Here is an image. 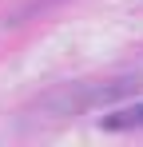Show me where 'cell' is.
<instances>
[{
	"instance_id": "cell-1",
	"label": "cell",
	"mask_w": 143,
	"mask_h": 147,
	"mask_svg": "<svg viewBox=\"0 0 143 147\" xmlns=\"http://www.w3.org/2000/svg\"><path fill=\"white\" fill-rule=\"evenodd\" d=\"M99 123H103L107 131H139V127H143V103H131V107L107 111Z\"/></svg>"
}]
</instances>
